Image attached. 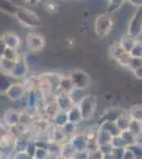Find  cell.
Returning a JSON list of instances; mask_svg holds the SVG:
<instances>
[{
  "label": "cell",
  "mask_w": 142,
  "mask_h": 159,
  "mask_svg": "<svg viewBox=\"0 0 142 159\" xmlns=\"http://www.w3.org/2000/svg\"><path fill=\"white\" fill-rule=\"evenodd\" d=\"M36 150H37V145H36V141L35 139H31L29 140V143H28V147H27V150H25V153L34 159V156H35V153H36Z\"/></svg>",
  "instance_id": "cell-37"
},
{
  "label": "cell",
  "mask_w": 142,
  "mask_h": 159,
  "mask_svg": "<svg viewBox=\"0 0 142 159\" xmlns=\"http://www.w3.org/2000/svg\"><path fill=\"white\" fill-rule=\"evenodd\" d=\"M123 159H136V157L134 156V154L131 153L128 148H126L125 153H124V156H123Z\"/></svg>",
  "instance_id": "cell-50"
},
{
  "label": "cell",
  "mask_w": 142,
  "mask_h": 159,
  "mask_svg": "<svg viewBox=\"0 0 142 159\" xmlns=\"http://www.w3.org/2000/svg\"><path fill=\"white\" fill-rule=\"evenodd\" d=\"M97 103H98L97 97L94 96V94H87L83 99V101L80 103L79 108L81 110L83 121L90 120L94 116L95 110H97Z\"/></svg>",
  "instance_id": "cell-3"
},
{
  "label": "cell",
  "mask_w": 142,
  "mask_h": 159,
  "mask_svg": "<svg viewBox=\"0 0 142 159\" xmlns=\"http://www.w3.org/2000/svg\"><path fill=\"white\" fill-rule=\"evenodd\" d=\"M59 111H61V110L58 108V105L56 103L55 98L53 100L48 101L47 103L44 105V112H45V115L47 116L48 119H50V120H52Z\"/></svg>",
  "instance_id": "cell-14"
},
{
  "label": "cell",
  "mask_w": 142,
  "mask_h": 159,
  "mask_svg": "<svg viewBox=\"0 0 142 159\" xmlns=\"http://www.w3.org/2000/svg\"><path fill=\"white\" fill-rule=\"evenodd\" d=\"M55 100L58 105L59 110H62V111H68L69 109H71L73 107V104H72V101L68 93L58 92L55 96Z\"/></svg>",
  "instance_id": "cell-11"
},
{
  "label": "cell",
  "mask_w": 142,
  "mask_h": 159,
  "mask_svg": "<svg viewBox=\"0 0 142 159\" xmlns=\"http://www.w3.org/2000/svg\"><path fill=\"white\" fill-rule=\"evenodd\" d=\"M131 56L135 58H142V42L141 40H136V43L134 48L131 51Z\"/></svg>",
  "instance_id": "cell-34"
},
{
  "label": "cell",
  "mask_w": 142,
  "mask_h": 159,
  "mask_svg": "<svg viewBox=\"0 0 142 159\" xmlns=\"http://www.w3.org/2000/svg\"><path fill=\"white\" fill-rule=\"evenodd\" d=\"M136 40L137 39L130 36V35H124V36L121 37L120 42H119L118 43L120 45V47L122 48L125 52L131 53V49H133L134 46H135V43H136Z\"/></svg>",
  "instance_id": "cell-24"
},
{
  "label": "cell",
  "mask_w": 142,
  "mask_h": 159,
  "mask_svg": "<svg viewBox=\"0 0 142 159\" xmlns=\"http://www.w3.org/2000/svg\"><path fill=\"white\" fill-rule=\"evenodd\" d=\"M126 148H113L112 156L113 159H123V156H124Z\"/></svg>",
  "instance_id": "cell-44"
},
{
  "label": "cell",
  "mask_w": 142,
  "mask_h": 159,
  "mask_svg": "<svg viewBox=\"0 0 142 159\" xmlns=\"http://www.w3.org/2000/svg\"><path fill=\"white\" fill-rule=\"evenodd\" d=\"M38 91H39L40 96L43 97L44 100H46L49 97L52 96V93L54 92L52 85L50 84V82L48 81L45 76L39 75V85H38Z\"/></svg>",
  "instance_id": "cell-12"
},
{
  "label": "cell",
  "mask_w": 142,
  "mask_h": 159,
  "mask_svg": "<svg viewBox=\"0 0 142 159\" xmlns=\"http://www.w3.org/2000/svg\"><path fill=\"white\" fill-rule=\"evenodd\" d=\"M1 37H2V39H3L4 43H6L7 48H10V49L17 50L18 48H19L20 43H21V40H20L19 36L13 32L4 33Z\"/></svg>",
  "instance_id": "cell-13"
},
{
  "label": "cell",
  "mask_w": 142,
  "mask_h": 159,
  "mask_svg": "<svg viewBox=\"0 0 142 159\" xmlns=\"http://www.w3.org/2000/svg\"><path fill=\"white\" fill-rule=\"evenodd\" d=\"M61 150H62V144L56 143V142H49L48 148H47L48 154L59 158V156H61Z\"/></svg>",
  "instance_id": "cell-30"
},
{
  "label": "cell",
  "mask_w": 142,
  "mask_h": 159,
  "mask_svg": "<svg viewBox=\"0 0 142 159\" xmlns=\"http://www.w3.org/2000/svg\"><path fill=\"white\" fill-rule=\"evenodd\" d=\"M44 7H45L46 11L48 13H50V14H55V13H57L58 11V3L52 2V1H47L44 4Z\"/></svg>",
  "instance_id": "cell-41"
},
{
  "label": "cell",
  "mask_w": 142,
  "mask_h": 159,
  "mask_svg": "<svg viewBox=\"0 0 142 159\" xmlns=\"http://www.w3.org/2000/svg\"><path fill=\"white\" fill-rule=\"evenodd\" d=\"M10 129H9V127H7L4 123H0V138L3 137L4 135L9 134Z\"/></svg>",
  "instance_id": "cell-48"
},
{
  "label": "cell",
  "mask_w": 142,
  "mask_h": 159,
  "mask_svg": "<svg viewBox=\"0 0 142 159\" xmlns=\"http://www.w3.org/2000/svg\"><path fill=\"white\" fill-rule=\"evenodd\" d=\"M87 159H104V155L100 148H98L91 152H87Z\"/></svg>",
  "instance_id": "cell-43"
},
{
  "label": "cell",
  "mask_w": 142,
  "mask_h": 159,
  "mask_svg": "<svg viewBox=\"0 0 142 159\" xmlns=\"http://www.w3.org/2000/svg\"><path fill=\"white\" fill-rule=\"evenodd\" d=\"M101 150V152L103 153L104 156H107V155H110L112 153V150L113 148L112 147V144H106V145H102V147L99 148Z\"/></svg>",
  "instance_id": "cell-46"
},
{
  "label": "cell",
  "mask_w": 142,
  "mask_h": 159,
  "mask_svg": "<svg viewBox=\"0 0 142 159\" xmlns=\"http://www.w3.org/2000/svg\"><path fill=\"white\" fill-rule=\"evenodd\" d=\"M121 138H122L123 140H124V142L126 143V145L127 147H130V145H133L136 143V137L134 136L133 133H131L130 130H125V132H122L120 134Z\"/></svg>",
  "instance_id": "cell-32"
},
{
  "label": "cell",
  "mask_w": 142,
  "mask_h": 159,
  "mask_svg": "<svg viewBox=\"0 0 142 159\" xmlns=\"http://www.w3.org/2000/svg\"><path fill=\"white\" fill-rule=\"evenodd\" d=\"M52 126L57 127V129H63L64 126L68 123V114L67 111H59L52 120Z\"/></svg>",
  "instance_id": "cell-22"
},
{
  "label": "cell",
  "mask_w": 142,
  "mask_h": 159,
  "mask_svg": "<svg viewBox=\"0 0 142 159\" xmlns=\"http://www.w3.org/2000/svg\"><path fill=\"white\" fill-rule=\"evenodd\" d=\"M25 94H27V90L25 89L22 83H14L6 92V96L7 98L14 102L22 100Z\"/></svg>",
  "instance_id": "cell-10"
},
{
  "label": "cell",
  "mask_w": 142,
  "mask_h": 159,
  "mask_svg": "<svg viewBox=\"0 0 142 159\" xmlns=\"http://www.w3.org/2000/svg\"><path fill=\"white\" fill-rule=\"evenodd\" d=\"M100 129H105L106 132L109 133L112 137H116V136H119L121 134V132L118 129L117 125H116L115 122L112 121H104L100 124Z\"/></svg>",
  "instance_id": "cell-27"
},
{
  "label": "cell",
  "mask_w": 142,
  "mask_h": 159,
  "mask_svg": "<svg viewBox=\"0 0 142 159\" xmlns=\"http://www.w3.org/2000/svg\"><path fill=\"white\" fill-rule=\"evenodd\" d=\"M86 96H87V93L85 92V90H83V89H77V88H74L73 90L69 93V97H70L73 106H79L80 103L83 101V99Z\"/></svg>",
  "instance_id": "cell-26"
},
{
  "label": "cell",
  "mask_w": 142,
  "mask_h": 159,
  "mask_svg": "<svg viewBox=\"0 0 142 159\" xmlns=\"http://www.w3.org/2000/svg\"><path fill=\"white\" fill-rule=\"evenodd\" d=\"M126 148H128L134 154L136 159H142V145L138 144V143H135V144L130 145V147H127Z\"/></svg>",
  "instance_id": "cell-38"
},
{
  "label": "cell",
  "mask_w": 142,
  "mask_h": 159,
  "mask_svg": "<svg viewBox=\"0 0 142 159\" xmlns=\"http://www.w3.org/2000/svg\"><path fill=\"white\" fill-rule=\"evenodd\" d=\"M28 72H29L28 61L24 55L19 54L18 58L15 61V65H14V68H13L11 75L14 79H24L27 76Z\"/></svg>",
  "instance_id": "cell-7"
},
{
  "label": "cell",
  "mask_w": 142,
  "mask_h": 159,
  "mask_svg": "<svg viewBox=\"0 0 142 159\" xmlns=\"http://www.w3.org/2000/svg\"><path fill=\"white\" fill-rule=\"evenodd\" d=\"M76 150L73 148V147L70 144V142H65L62 144V150H61V159H76Z\"/></svg>",
  "instance_id": "cell-19"
},
{
  "label": "cell",
  "mask_w": 142,
  "mask_h": 159,
  "mask_svg": "<svg viewBox=\"0 0 142 159\" xmlns=\"http://www.w3.org/2000/svg\"><path fill=\"white\" fill-rule=\"evenodd\" d=\"M20 119H21V112L17 109L10 108L4 112V124L9 129H15L20 125Z\"/></svg>",
  "instance_id": "cell-9"
},
{
  "label": "cell",
  "mask_w": 142,
  "mask_h": 159,
  "mask_svg": "<svg viewBox=\"0 0 142 159\" xmlns=\"http://www.w3.org/2000/svg\"><path fill=\"white\" fill-rule=\"evenodd\" d=\"M18 56H19V54L17 53V50L7 48L6 52H4V55H3V58L9 60V61H15L18 58Z\"/></svg>",
  "instance_id": "cell-40"
},
{
  "label": "cell",
  "mask_w": 142,
  "mask_h": 159,
  "mask_svg": "<svg viewBox=\"0 0 142 159\" xmlns=\"http://www.w3.org/2000/svg\"><path fill=\"white\" fill-rule=\"evenodd\" d=\"M74 89L73 83H72L70 76H62L61 82H59L58 92H64V93H70Z\"/></svg>",
  "instance_id": "cell-25"
},
{
  "label": "cell",
  "mask_w": 142,
  "mask_h": 159,
  "mask_svg": "<svg viewBox=\"0 0 142 159\" xmlns=\"http://www.w3.org/2000/svg\"><path fill=\"white\" fill-rule=\"evenodd\" d=\"M141 67H142V58H135V57H131L128 68H130L131 70L134 72L135 70H137V69H139V68H141Z\"/></svg>",
  "instance_id": "cell-42"
},
{
  "label": "cell",
  "mask_w": 142,
  "mask_h": 159,
  "mask_svg": "<svg viewBox=\"0 0 142 159\" xmlns=\"http://www.w3.org/2000/svg\"><path fill=\"white\" fill-rule=\"evenodd\" d=\"M25 43L27 47L29 48L30 51L32 52H39V51L44 50L46 46V39L45 36L42 35L40 33L32 32L29 33L25 37Z\"/></svg>",
  "instance_id": "cell-5"
},
{
  "label": "cell",
  "mask_w": 142,
  "mask_h": 159,
  "mask_svg": "<svg viewBox=\"0 0 142 159\" xmlns=\"http://www.w3.org/2000/svg\"><path fill=\"white\" fill-rule=\"evenodd\" d=\"M69 142L77 154L85 153L88 151L89 140L85 134H76L69 139Z\"/></svg>",
  "instance_id": "cell-8"
},
{
  "label": "cell",
  "mask_w": 142,
  "mask_h": 159,
  "mask_svg": "<svg viewBox=\"0 0 142 159\" xmlns=\"http://www.w3.org/2000/svg\"><path fill=\"white\" fill-rule=\"evenodd\" d=\"M3 159H13V157H4Z\"/></svg>",
  "instance_id": "cell-53"
},
{
  "label": "cell",
  "mask_w": 142,
  "mask_h": 159,
  "mask_svg": "<svg viewBox=\"0 0 142 159\" xmlns=\"http://www.w3.org/2000/svg\"><path fill=\"white\" fill-rule=\"evenodd\" d=\"M14 16L20 24L27 28H31V29L39 28L43 24L40 17L35 12L22 7H16Z\"/></svg>",
  "instance_id": "cell-1"
},
{
  "label": "cell",
  "mask_w": 142,
  "mask_h": 159,
  "mask_svg": "<svg viewBox=\"0 0 142 159\" xmlns=\"http://www.w3.org/2000/svg\"><path fill=\"white\" fill-rule=\"evenodd\" d=\"M124 3V1H117V0H110L107 2V7H106V13L107 14H112L115 13L117 10L120 9V7Z\"/></svg>",
  "instance_id": "cell-33"
},
{
  "label": "cell",
  "mask_w": 142,
  "mask_h": 159,
  "mask_svg": "<svg viewBox=\"0 0 142 159\" xmlns=\"http://www.w3.org/2000/svg\"><path fill=\"white\" fill-rule=\"evenodd\" d=\"M128 115H130L131 120L142 123V105H134L131 108Z\"/></svg>",
  "instance_id": "cell-28"
},
{
  "label": "cell",
  "mask_w": 142,
  "mask_h": 159,
  "mask_svg": "<svg viewBox=\"0 0 142 159\" xmlns=\"http://www.w3.org/2000/svg\"><path fill=\"white\" fill-rule=\"evenodd\" d=\"M131 133H133L134 136L137 138L138 136H140L142 134V123L135 121V120H131V124H130V129H128Z\"/></svg>",
  "instance_id": "cell-31"
},
{
  "label": "cell",
  "mask_w": 142,
  "mask_h": 159,
  "mask_svg": "<svg viewBox=\"0 0 142 159\" xmlns=\"http://www.w3.org/2000/svg\"><path fill=\"white\" fill-rule=\"evenodd\" d=\"M112 136L109 134L108 132H106L103 129H98V133H97V137H95V141H97V144L100 147L102 145H106V144H110L112 140Z\"/></svg>",
  "instance_id": "cell-17"
},
{
  "label": "cell",
  "mask_w": 142,
  "mask_h": 159,
  "mask_svg": "<svg viewBox=\"0 0 142 159\" xmlns=\"http://www.w3.org/2000/svg\"><path fill=\"white\" fill-rule=\"evenodd\" d=\"M15 61L6 60V58H1L0 60V72H3L7 74H11L14 68Z\"/></svg>",
  "instance_id": "cell-29"
},
{
  "label": "cell",
  "mask_w": 142,
  "mask_h": 159,
  "mask_svg": "<svg viewBox=\"0 0 142 159\" xmlns=\"http://www.w3.org/2000/svg\"><path fill=\"white\" fill-rule=\"evenodd\" d=\"M6 49H7V46L4 43L3 39L2 37H0V60L3 58V55H4V52H6Z\"/></svg>",
  "instance_id": "cell-49"
},
{
  "label": "cell",
  "mask_w": 142,
  "mask_h": 159,
  "mask_svg": "<svg viewBox=\"0 0 142 159\" xmlns=\"http://www.w3.org/2000/svg\"><path fill=\"white\" fill-rule=\"evenodd\" d=\"M14 78L11 74H7L3 72H0V93H4L7 91V89L11 87L14 82Z\"/></svg>",
  "instance_id": "cell-18"
},
{
  "label": "cell",
  "mask_w": 142,
  "mask_h": 159,
  "mask_svg": "<svg viewBox=\"0 0 142 159\" xmlns=\"http://www.w3.org/2000/svg\"><path fill=\"white\" fill-rule=\"evenodd\" d=\"M131 3H133V6H136V7H142V0H131Z\"/></svg>",
  "instance_id": "cell-52"
},
{
  "label": "cell",
  "mask_w": 142,
  "mask_h": 159,
  "mask_svg": "<svg viewBox=\"0 0 142 159\" xmlns=\"http://www.w3.org/2000/svg\"><path fill=\"white\" fill-rule=\"evenodd\" d=\"M112 147L113 148H127V145H126V143L124 142V140L121 138V136H116V137L112 138Z\"/></svg>",
  "instance_id": "cell-36"
},
{
  "label": "cell",
  "mask_w": 142,
  "mask_h": 159,
  "mask_svg": "<svg viewBox=\"0 0 142 159\" xmlns=\"http://www.w3.org/2000/svg\"><path fill=\"white\" fill-rule=\"evenodd\" d=\"M63 132H64V134H65L67 137H72V136H74L76 134V124H73V123H70V122H68L67 124L65 125V126L63 127Z\"/></svg>",
  "instance_id": "cell-35"
},
{
  "label": "cell",
  "mask_w": 142,
  "mask_h": 159,
  "mask_svg": "<svg viewBox=\"0 0 142 159\" xmlns=\"http://www.w3.org/2000/svg\"><path fill=\"white\" fill-rule=\"evenodd\" d=\"M113 28V19L110 14L104 13L95 18L94 32L100 38H105L110 34Z\"/></svg>",
  "instance_id": "cell-2"
},
{
  "label": "cell",
  "mask_w": 142,
  "mask_h": 159,
  "mask_svg": "<svg viewBox=\"0 0 142 159\" xmlns=\"http://www.w3.org/2000/svg\"><path fill=\"white\" fill-rule=\"evenodd\" d=\"M131 120V119L130 115L121 114L120 116L117 118L115 123H116V125H117L118 129L122 133V132H125V130H128V129H130Z\"/></svg>",
  "instance_id": "cell-20"
},
{
  "label": "cell",
  "mask_w": 142,
  "mask_h": 159,
  "mask_svg": "<svg viewBox=\"0 0 142 159\" xmlns=\"http://www.w3.org/2000/svg\"><path fill=\"white\" fill-rule=\"evenodd\" d=\"M133 73H134V75H135L137 79L142 80V67L139 68V69H137V70L134 71Z\"/></svg>",
  "instance_id": "cell-51"
},
{
  "label": "cell",
  "mask_w": 142,
  "mask_h": 159,
  "mask_svg": "<svg viewBox=\"0 0 142 159\" xmlns=\"http://www.w3.org/2000/svg\"><path fill=\"white\" fill-rule=\"evenodd\" d=\"M29 140H30V138L27 137L25 135H20L15 138L14 144H13V151H14V153L25 152L28 143H29Z\"/></svg>",
  "instance_id": "cell-16"
},
{
  "label": "cell",
  "mask_w": 142,
  "mask_h": 159,
  "mask_svg": "<svg viewBox=\"0 0 142 159\" xmlns=\"http://www.w3.org/2000/svg\"><path fill=\"white\" fill-rule=\"evenodd\" d=\"M69 76L73 83L74 88L86 90L91 84V78L89 76V74L83 70H80V69L73 70Z\"/></svg>",
  "instance_id": "cell-4"
},
{
  "label": "cell",
  "mask_w": 142,
  "mask_h": 159,
  "mask_svg": "<svg viewBox=\"0 0 142 159\" xmlns=\"http://www.w3.org/2000/svg\"><path fill=\"white\" fill-rule=\"evenodd\" d=\"M13 159H33L32 157H30L25 152H22V153H15L14 155L12 156Z\"/></svg>",
  "instance_id": "cell-47"
},
{
  "label": "cell",
  "mask_w": 142,
  "mask_h": 159,
  "mask_svg": "<svg viewBox=\"0 0 142 159\" xmlns=\"http://www.w3.org/2000/svg\"><path fill=\"white\" fill-rule=\"evenodd\" d=\"M25 89L27 92L32 90H38V85H39V75H32L27 78L22 83Z\"/></svg>",
  "instance_id": "cell-23"
},
{
  "label": "cell",
  "mask_w": 142,
  "mask_h": 159,
  "mask_svg": "<svg viewBox=\"0 0 142 159\" xmlns=\"http://www.w3.org/2000/svg\"><path fill=\"white\" fill-rule=\"evenodd\" d=\"M67 114H68V121L70 123L77 125L83 121V117H82L81 110H80L79 106H73L71 109H69L67 111Z\"/></svg>",
  "instance_id": "cell-21"
},
{
  "label": "cell",
  "mask_w": 142,
  "mask_h": 159,
  "mask_svg": "<svg viewBox=\"0 0 142 159\" xmlns=\"http://www.w3.org/2000/svg\"><path fill=\"white\" fill-rule=\"evenodd\" d=\"M48 156V151L45 150V148H37L34 156V159H46Z\"/></svg>",
  "instance_id": "cell-45"
},
{
  "label": "cell",
  "mask_w": 142,
  "mask_h": 159,
  "mask_svg": "<svg viewBox=\"0 0 142 159\" xmlns=\"http://www.w3.org/2000/svg\"><path fill=\"white\" fill-rule=\"evenodd\" d=\"M142 34V7L136 11L128 25L127 35L133 38H138Z\"/></svg>",
  "instance_id": "cell-6"
},
{
  "label": "cell",
  "mask_w": 142,
  "mask_h": 159,
  "mask_svg": "<svg viewBox=\"0 0 142 159\" xmlns=\"http://www.w3.org/2000/svg\"><path fill=\"white\" fill-rule=\"evenodd\" d=\"M16 7L17 6H13V4H11L7 1H0V11H3V12H7V13H10V14L14 15Z\"/></svg>",
  "instance_id": "cell-39"
},
{
  "label": "cell",
  "mask_w": 142,
  "mask_h": 159,
  "mask_svg": "<svg viewBox=\"0 0 142 159\" xmlns=\"http://www.w3.org/2000/svg\"><path fill=\"white\" fill-rule=\"evenodd\" d=\"M27 93H28L27 104H28L29 109H32V110L36 109L38 105H39L40 101L44 100L43 97L40 96V93H39V91H38V90H32V91L27 92Z\"/></svg>",
  "instance_id": "cell-15"
}]
</instances>
